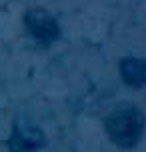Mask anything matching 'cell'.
<instances>
[{"instance_id": "6da1fadb", "label": "cell", "mask_w": 146, "mask_h": 152, "mask_svg": "<svg viewBox=\"0 0 146 152\" xmlns=\"http://www.w3.org/2000/svg\"><path fill=\"white\" fill-rule=\"evenodd\" d=\"M108 138L120 148H132L138 144L144 132V114L136 106H118L106 118Z\"/></svg>"}, {"instance_id": "7a4b0ae2", "label": "cell", "mask_w": 146, "mask_h": 152, "mask_svg": "<svg viewBox=\"0 0 146 152\" xmlns=\"http://www.w3.org/2000/svg\"><path fill=\"white\" fill-rule=\"evenodd\" d=\"M24 28L32 40L40 44H52L60 36L58 20L44 8H30L24 16Z\"/></svg>"}, {"instance_id": "3957f363", "label": "cell", "mask_w": 146, "mask_h": 152, "mask_svg": "<svg viewBox=\"0 0 146 152\" xmlns=\"http://www.w3.org/2000/svg\"><path fill=\"white\" fill-rule=\"evenodd\" d=\"M46 144L44 132L32 124V122H16L14 130L8 138V148L10 152H38L42 146Z\"/></svg>"}, {"instance_id": "277c9868", "label": "cell", "mask_w": 146, "mask_h": 152, "mask_svg": "<svg viewBox=\"0 0 146 152\" xmlns=\"http://www.w3.org/2000/svg\"><path fill=\"white\" fill-rule=\"evenodd\" d=\"M118 70H120L124 84H128L132 88L146 86V58H134V56L122 58Z\"/></svg>"}]
</instances>
